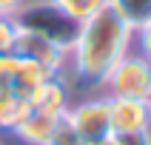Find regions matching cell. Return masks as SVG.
<instances>
[{"instance_id":"6da1fadb","label":"cell","mask_w":151,"mask_h":145,"mask_svg":"<svg viewBox=\"0 0 151 145\" xmlns=\"http://www.w3.org/2000/svg\"><path fill=\"white\" fill-rule=\"evenodd\" d=\"M134 29L111 6H103L88 20L80 23L77 40L68 51L74 74L86 83H106V77L128 54Z\"/></svg>"},{"instance_id":"7a4b0ae2","label":"cell","mask_w":151,"mask_h":145,"mask_svg":"<svg viewBox=\"0 0 151 145\" xmlns=\"http://www.w3.org/2000/svg\"><path fill=\"white\" fill-rule=\"evenodd\" d=\"M14 23L26 31H34L46 40L57 43L66 51H71L77 31H80V20L66 14L54 0H26L20 11L14 14Z\"/></svg>"},{"instance_id":"3957f363","label":"cell","mask_w":151,"mask_h":145,"mask_svg":"<svg viewBox=\"0 0 151 145\" xmlns=\"http://www.w3.org/2000/svg\"><path fill=\"white\" fill-rule=\"evenodd\" d=\"M106 85L111 88V97H131V100L148 102V97H151V63L143 54H126L109 71Z\"/></svg>"},{"instance_id":"277c9868","label":"cell","mask_w":151,"mask_h":145,"mask_svg":"<svg viewBox=\"0 0 151 145\" xmlns=\"http://www.w3.org/2000/svg\"><path fill=\"white\" fill-rule=\"evenodd\" d=\"M66 119L74 125V131L86 139V145L111 139V111L109 100H86L80 105L66 111Z\"/></svg>"},{"instance_id":"5b68a950","label":"cell","mask_w":151,"mask_h":145,"mask_svg":"<svg viewBox=\"0 0 151 145\" xmlns=\"http://www.w3.org/2000/svg\"><path fill=\"white\" fill-rule=\"evenodd\" d=\"M14 54L23 57V60L40 63L43 68H49L51 74H60L63 66H66V60H68V51L66 49H60L57 43L46 40V37H40V34H34V31H26V29L17 31Z\"/></svg>"},{"instance_id":"8992f818","label":"cell","mask_w":151,"mask_h":145,"mask_svg":"<svg viewBox=\"0 0 151 145\" xmlns=\"http://www.w3.org/2000/svg\"><path fill=\"white\" fill-rule=\"evenodd\" d=\"M109 111H111V136L148 131L151 128V108L145 100L109 97Z\"/></svg>"},{"instance_id":"52a82bcc","label":"cell","mask_w":151,"mask_h":145,"mask_svg":"<svg viewBox=\"0 0 151 145\" xmlns=\"http://www.w3.org/2000/svg\"><path fill=\"white\" fill-rule=\"evenodd\" d=\"M57 122H60V117L32 108L29 114H26V119L12 131V134H17L23 142H29V145H49V139H51V134H54V125H57Z\"/></svg>"},{"instance_id":"ba28073f","label":"cell","mask_w":151,"mask_h":145,"mask_svg":"<svg viewBox=\"0 0 151 145\" xmlns=\"http://www.w3.org/2000/svg\"><path fill=\"white\" fill-rule=\"evenodd\" d=\"M49 77H57L51 74L49 68H43L40 63H34V60H17V68L14 74H12V88H14L17 97H23V100H32L34 94H37V88H40Z\"/></svg>"},{"instance_id":"9c48e42d","label":"cell","mask_w":151,"mask_h":145,"mask_svg":"<svg viewBox=\"0 0 151 145\" xmlns=\"http://www.w3.org/2000/svg\"><path fill=\"white\" fill-rule=\"evenodd\" d=\"M29 102H32V108L54 114V117H66V111L71 108V105H68V88L63 85L60 77H49Z\"/></svg>"},{"instance_id":"30bf717a","label":"cell","mask_w":151,"mask_h":145,"mask_svg":"<svg viewBox=\"0 0 151 145\" xmlns=\"http://www.w3.org/2000/svg\"><path fill=\"white\" fill-rule=\"evenodd\" d=\"M29 111H32V102L23 100V97H17L14 88H12V83L0 80V128L14 131V128L26 119Z\"/></svg>"},{"instance_id":"8fae6325","label":"cell","mask_w":151,"mask_h":145,"mask_svg":"<svg viewBox=\"0 0 151 145\" xmlns=\"http://www.w3.org/2000/svg\"><path fill=\"white\" fill-rule=\"evenodd\" d=\"M109 6L126 20L131 29H143L151 20V0H109Z\"/></svg>"},{"instance_id":"7c38bea8","label":"cell","mask_w":151,"mask_h":145,"mask_svg":"<svg viewBox=\"0 0 151 145\" xmlns=\"http://www.w3.org/2000/svg\"><path fill=\"white\" fill-rule=\"evenodd\" d=\"M66 14H71L74 20H88L94 11H100L103 6H109V0H54Z\"/></svg>"},{"instance_id":"4fadbf2b","label":"cell","mask_w":151,"mask_h":145,"mask_svg":"<svg viewBox=\"0 0 151 145\" xmlns=\"http://www.w3.org/2000/svg\"><path fill=\"white\" fill-rule=\"evenodd\" d=\"M49 145H86V139L74 131V125H71L66 117H60V122L54 125V134H51Z\"/></svg>"},{"instance_id":"5bb4252c","label":"cell","mask_w":151,"mask_h":145,"mask_svg":"<svg viewBox=\"0 0 151 145\" xmlns=\"http://www.w3.org/2000/svg\"><path fill=\"white\" fill-rule=\"evenodd\" d=\"M20 26L14 23V17H0V57L3 54H14V43Z\"/></svg>"},{"instance_id":"9a60e30c","label":"cell","mask_w":151,"mask_h":145,"mask_svg":"<svg viewBox=\"0 0 151 145\" xmlns=\"http://www.w3.org/2000/svg\"><path fill=\"white\" fill-rule=\"evenodd\" d=\"M117 145H151V131H134V134H120L114 136Z\"/></svg>"},{"instance_id":"2e32d148","label":"cell","mask_w":151,"mask_h":145,"mask_svg":"<svg viewBox=\"0 0 151 145\" xmlns=\"http://www.w3.org/2000/svg\"><path fill=\"white\" fill-rule=\"evenodd\" d=\"M134 34H137V43H140V54L151 63V20L143 26V29H137Z\"/></svg>"},{"instance_id":"e0dca14e","label":"cell","mask_w":151,"mask_h":145,"mask_svg":"<svg viewBox=\"0 0 151 145\" xmlns=\"http://www.w3.org/2000/svg\"><path fill=\"white\" fill-rule=\"evenodd\" d=\"M17 54H3L0 57V80H6V83H12V74H14L17 68Z\"/></svg>"},{"instance_id":"ac0fdd59","label":"cell","mask_w":151,"mask_h":145,"mask_svg":"<svg viewBox=\"0 0 151 145\" xmlns=\"http://www.w3.org/2000/svg\"><path fill=\"white\" fill-rule=\"evenodd\" d=\"M26 0H0V17H14Z\"/></svg>"},{"instance_id":"d6986e66","label":"cell","mask_w":151,"mask_h":145,"mask_svg":"<svg viewBox=\"0 0 151 145\" xmlns=\"http://www.w3.org/2000/svg\"><path fill=\"white\" fill-rule=\"evenodd\" d=\"M91 145H117V142H114V136H111V139H103V142H91Z\"/></svg>"},{"instance_id":"ffe728a7","label":"cell","mask_w":151,"mask_h":145,"mask_svg":"<svg viewBox=\"0 0 151 145\" xmlns=\"http://www.w3.org/2000/svg\"><path fill=\"white\" fill-rule=\"evenodd\" d=\"M148 108H151V97H148Z\"/></svg>"}]
</instances>
